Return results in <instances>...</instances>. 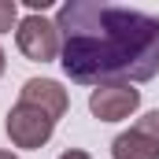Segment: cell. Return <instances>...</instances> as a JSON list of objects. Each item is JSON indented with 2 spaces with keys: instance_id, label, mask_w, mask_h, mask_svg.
I'll return each instance as SVG.
<instances>
[{
  "instance_id": "cell-9",
  "label": "cell",
  "mask_w": 159,
  "mask_h": 159,
  "mask_svg": "<svg viewBox=\"0 0 159 159\" xmlns=\"http://www.w3.org/2000/svg\"><path fill=\"white\" fill-rule=\"evenodd\" d=\"M4 67H7V56H4V48H0V74H4Z\"/></svg>"
},
{
  "instance_id": "cell-8",
  "label": "cell",
  "mask_w": 159,
  "mask_h": 159,
  "mask_svg": "<svg viewBox=\"0 0 159 159\" xmlns=\"http://www.w3.org/2000/svg\"><path fill=\"white\" fill-rule=\"evenodd\" d=\"M59 159H93V156H89V152H81V148H67Z\"/></svg>"
},
{
  "instance_id": "cell-5",
  "label": "cell",
  "mask_w": 159,
  "mask_h": 159,
  "mask_svg": "<svg viewBox=\"0 0 159 159\" xmlns=\"http://www.w3.org/2000/svg\"><path fill=\"white\" fill-rule=\"evenodd\" d=\"M141 107V89L133 85H100L89 93V111L100 122H122Z\"/></svg>"
},
{
  "instance_id": "cell-3",
  "label": "cell",
  "mask_w": 159,
  "mask_h": 159,
  "mask_svg": "<svg viewBox=\"0 0 159 159\" xmlns=\"http://www.w3.org/2000/svg\"><path fill=\"white\" fill-rule=\"evenodd\" d=\"M4 129H7V137H11L15 148L37 152V148H44V144L52 141V133H56V119H48L44 111H37V107H30V104L19 100V104L7 111Z\"/></svg>"
},
{
  "instance_id": "cell-6",
  "label": "cell",
  "mask_w": 159,
  "mask_h": 159,
  "mask_svg": "<svg viewBox=\"0 0 159 159\" xmlns=\"http://www.w3.org/2000/svg\"><path fill=\"white\" fill-rule=\"evenodd\" d=\"M19 100H22V104H30V107H37V111H44L48 119H56V122L63 119V115H67V107H70L67 89H63L59 81H52V78H30V81H22Z\"/></svg>"
},
{
  "instance_id": "cell-7",
  "label": "cell",
  "mask_w": 159,
  "mask_h": 159,
  "mask_svg": "<svg viewBox=\"0 0 159 159\" xmlns=\"http://www.w3.org/2000/svg\"><path fill=\"white\" fill-rule=\"evenodd\" d=\"M19 30V4L15 0H0V34Z\"/></svg>"
},
{
  "instance_id": "cell-2",
  "label": "cell",
  "mask_w": 159,
  "mask_h": 159,
  "mask_svg": "<svg viewBox=\"0 0 159 159\" xmlns=\"http://www.w3.org/2000/svg\"><path fill=\"white\" fill-rule=\"evenodd\" d=\"M15 44H19V52H22L30 63H52V59H59V52H63V41H59L56 22H48L37 11H30L26 19H19Z\"/></svg>"
},
{
  "instance_id": "cell-10",
  "label": "cell",
  "mask_w": 159,
  "mask_h": 159,
  "mask_svg": "<svg viewBox=\"0 0 159 159\" xmlns=\"http://www.w3.org/2000/svg\"><path fill=\"white\" fill-rule=\"evenodd\" d=\"M0 159H19V156H15V152H0Z\"/></svg>"
},
{
  "instance_id": "cell-1",
  "label": "cell",
  "mask_w": 159,
  "mask_h": 159,
  "mask_svg": "<svg viewBox=\"0 0 159 159\" xmlns=\"http://www.w3.org/2000/svg\"><path fill=\"white\" fill-rule=\"evenodd\" d=\"M59 67L78 85H133L159 74V15L107 0H67L56 11Z\"/></svg>"
},
{
  "instance_id": "cell-4",
  "label": "cell",
  "mask_w": 159,
  "mask_h": 159,
  "mask_svg": "<svg viewBox=\"0 0 159 159\" xmlns=\"http://www.w3.org/2000/svg\"><path fill=\"white\" fill-rule=\"evenodd\" d=\"M115 159H159V107L141 115L126 133L111 141Z\"/></svg>"
}]
</instances>
